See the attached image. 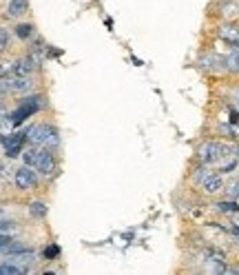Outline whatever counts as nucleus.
Returning a JSON list of instances; mask_svg holds the SVG:
<instances>
[{"instance_id": "nucleus-1", "label": "nucleus", "mask_w": 239, "mask_h": 275, "mask_svg": "<svg viewBox=\"0 0 239 275\" xmlns=\"http://www.w3.org/2000/svg\"><path fill=\"white\" fill-rule=\"evenodd\" d=\"M25 162H27V167L36 169L42 175H49L56 171V158L51 153V149H46V147H36V144L29 147L25 151Z\"/></svg>"}, {"instance_id": "nucleus-2", "label": "nucleus", "mask_w": 239, "mask_h": 275, "mask_svg": "<svg viewBox=\"0 0 239 275\" xmlns=\"http://www.w3.org/2000/svg\"><path fill=\"white\" fill-rule=\"evenodd\" d=\"M27 140L36 147H46V149H54L60 138H58V131L49 125H33L31 129L27 131Z\"/></svg>"}, {"instance_id": "nucleus-3", "label": "nucleus", "mask_w": 239, "mask_h": 275, "mask_svg": "<svg viewBox=\"0 0 239 275\" xmlns=\"http://www.w3.org/2000/svg\"><path fill=\"white\" fill-rule=\"evenodd\" d=\"M38 109H42V96H31V98H25L22 100V104L18 109L11 113V125L14 127H18V125H22L27 118H31L33 113H36Z\"/></svg>"}, {"instance_id": "nucleus-4", "label": "nucleus", "mask_w": 239, "mask_h": 275, "mask_svg": "<svg viewBox=\"0 0 239 275\" xmlns=\"http://www.w3.org/2000/svg\"><path fill=\"white\" fill-rule=\"evenodd\" d=\"M224 155H226V147L221 142H215V140H208V142H204L202 147L197 149V158H200V162L204 167L215 165V162H219Z\"/></svg>"}, {"instance_id": "nucleus-5", "label": "nucleus", "mask_w": 239, "mask_h": 275, "mask_svg": "<svg viewBox=\"0 0 239 275\" xmlns=\"http://www.w3.org/2000/svg\"><path fill=\"white\" fill-rule=\"evenodd\" d=\"M33 85V80L29 75H5L0 78V91H9V93H22V91H29Z\"/></svg>"}, {"instance_id": "nucleus-6", "label": "nucleus", "mask_w": 239, "mask_h": 275, "mask_svg": "<svg viewBox=\"0 0 239 275\" xmlns=\"http://www.w3.org/2000/svg\"><path fill=\"white\" fill-rule=\"evenodd\" d=\"M14 182L18 189L22 191H29V189H36L38 186V175H36V169L31 171V167H20L14 175Z\"/></svg>"}, {"instance_id": "nucleus-7", "label": "nucleus", "mask_w": 239, "mask_h": 275, "mask_svg": "<svg viewBox=\"0 0 239 275\" xmlns=\"http://www.w3.org/2000/svg\"><path fill=\"white\" fill-rule=\"evenodd\" d=\"M25 140H27V133H14V136H9V138H5L3 142H5V151H7V155L9 158H16V155H20V151L22 147H25Z\"/></svg>"}, {"instance_id": "nucleus-8", "label": "nucleus", "mask_w": 239, "mask_h": 275, "mask_svg": "<svg viewBox=\"0 0 239 275\" xmlns=\"http://www.w3.org/2000/svg\"><path fill=\"white\" fill-rule=\"evenodd\" d=\"M202 189L206 191V193H217V191H221L224 189V180H221V175H217V173H213V171H208L206 175L202 178Z\"/></svg>"}, {"instance_id": "nucleus-9", "label": "nucleus", "mask_w": 239, "mask_h": 275, "mask_svg": "<svg viewBox=\"0 0 239 275\" xmlns=\"http://www.w3.org/2000/svg\"><path fill=\"white\" fill-rule=\"evenodd\" d=\"M7 262H11V264H16V266H20V268H25V273H27V266L33 262V251H16V253H7V257H5Z\"/></svg>"}, {"instance_id": "nucleus-10", "label": "nucleus", "mask_w": 239, "mask_h": 275, "mask_svg": "<svg viewBox=\"0 0 239 275\" xmlns=\"http://www.w3.org/2000/svg\"><path fill=\"white\" fill-rule=\"evenodd\" d=\"M38 69V60L33 56H27V58H22V60L18 62H14V75H31L33 71Z\"/></svg>"}, {"instance_id": "nucleus-11", "label": "nucleus", "mask_w": 239, "mask_h": 275, "mask_svg": "<svg viewBox=\"0 0 239 275\" xmlns=\"http://www.w3.org/2000/svg\"><path fill=\"white\" fill-rule=\"evenodd\" d=\"M219 38L230 43L232 47H239V27L237 25H221L219 27Z\"/></svg>"}, {"instance_id": "nucleus-12", "label": "nucleus", "mask_w": 239, "mask_h": 275, "mask_svg": "<svg viewBox=\"0 0 239 275\" xmlns=\"http://www.w3.org/2000/svg\"><path fill=\"white\" fill-rule=\"evenodd\" d=\"M29 3L27 0H11L7 5V18H20L22 14H27Z\"/></svg>"}, {"instance_id": "nucleus-13", "label": "nucleus", "mask_w": 239, "mask_h": 275, "mask_svg": "<svg viewBox=\"0 0 239 275\" xmlns=\"http://www.w3.org/2000/svg\"><path fill=\"white\" fill-rule=\"evenodd\" d=\"M219 213H226V215H239V204L235 200H224V202H217L215 204Z\"/></svg>"}, {"instance_id": "nucleus-14", "label": "nucleus", "mask_w": 239, "mask_h": 275, "mask_svg": "<svg viewBox=\"0 0 239 275\" xmlns=\"http://www.w3.org/2000/svg\"><path fill=\"white\" fill-rule=\"evenodd\" d=\"M20 273H25V268L11 264V262H7V260L0 262V275H20Z\"/></svg>"}, {"instance_id": "nucleus-15", "label": "nucleus", "mask_w": 239, "mask_h": 275, "mask_svg": "<svg viewBox=\"0 0 239 275\" xmlns=\"http://www.w3.org/2000/svg\"><path fill=\"white\" fill-rule=\"evenodd\" d=\"M18 231V226H16V222L11 220H0V235H14V233Z\"/></svg>"}, {"instance_id": "nucleus-16", "label": "nucleus", "mask_w": 239, "mask_h": 275, "mask_svg": "<svg viewBox=\"0 0 239 275\" xmlns=\"http://www.w3.org/2000/svg\"><path fill=\"white\" fill-rule=\"evenodd\" d=\"M29 213L33 215V218H44L46 215V207L42 202H31L29 204Z\"/></svg>"}, {"instance_id": "nucleus-17", "label": "nucleus", "mask_w": 239, "mask_h": 275, "mask_svg": "<svg viewBox=\"0 0 239 275\" xmlns=\"http://www.w3.org/2000/svg\"><path fill=\"white\" fill-rule=\"evenodd\" d=\"M206 260H215V262H224V264H226V255L224 253H221V251L219 249H206Z\"/></svg>"}, {"instance_id": "nucleus-18", "label": "nucleus", "mask_w": 239, "mask_h": 275, "mask_svg": "<svg viewBox=\"0 0 239 275\" xmlns=\"http://www.w3.org/2000/svg\"><path fill=\"white\" fill-rule=\"evenodd\" d=\"M235 167H237V155H235V158H228V160L221 162V165H219V171H221V173H228V171H232Z\"/></svg>"}, {"instance_id": "nucleus-19", "label": "nucleus", "mask_w": 239, "mask_h": 275, "mask_svg": "<svg viewBox=\"0 0 239 275\" xmlns=\"http://www.w3.org/2000/svg\"><path fill=\"white\" fill-rule=\"evenodd\" d=\"M226 67L230 69V71H237L239 73V54H232L226 58Z\"/></svg>"}, {"instance_id": "nucleus-20", "label": "nucleus", "mask_w": 239, "mask_h": 275, "mask_svg": "<svg viewBox=\"0 0 239 275\" xmlns=\"http://www.w3.org/2000/svg\"><path fill=\"white\" fill-rule=\"evenodd\" d=\"M16 33H18L20 38H29L33 33V25H18L16 27Z\"/></svg>"}, {"instance_id": "nucleus-21", "label": "nucleus", "mask_w": 239, "mask_h": 275, "mask_svg": "<svg viewBox=\"0 0 239 275\" xmlns=\"http://www.w3.org/2000/svg\"><path fill=\"white\" fill-rule=\"evenodd\" d=\"M7 47H9V31H7V29L0 27V54H3V51L7 49Z\"/></svg>"}, {"instance_id": "nucleus-22", "label": "nucleus", "mask_w": 239, "mask_h": 275, "mask_svg": "<svg viewBox=\"0 0 239 275\" xmlns=\"http://www.w3.org/2000/svg\"><path fill=\"white\" fill-rule=\"evenodd\" d=\"M228 193H230V198H237L239 195V180H235L232 184H228Z\"/></svg>"}, {"instance_id": "nucleus-23", "label": "nucleus", "mask_w": 239, "mask_h": 275, "mask_svg": "<svg viewBox=\"0 0 239 275\" xmlns=\"http://www.w3.org/2000/svg\"><path fill=\"white\" fill-rule=\"evenodd\" d=\"M56 255H58V247H51V249L44 251V257H46V260H51V257H56Z\"/></svg>"}, {"instance_id": "nucleus-24", "label": "nucleus", "mask_w": 239, "mask_h": 275, "mask_svg": "<svg viewBox=\"0 0 239 275\" xmlns=\"http://www.w3.org/2000/svg\"><path fill=\"white\" fill-rule=\"evenodd\" d=\"M230 235H232V238H235L237 242H239V222H237V224H235V226H232V229H230Z\"/></svg>"}, {"instance_id": "nucleus-25", "label": "nucleus", "mask_w": 239, "mask_h": 275, "mask_svg": "<svg viewBox=\"0 0 239 275\" xmlns=\"http://www.w3.org/2000/svg\"><path fill=\"white\" fill-rule=\"evenodd\" d=\"M232 96L237 98V107H239V89H235V91H232Z\"/></svg>"}, {"instance_id": "nucleus-26", "label": "nucleus", "mask_w": 239, "mask_h": 275, "mask_svg": "<svg viewBox=\"0 0 239 275\" xmlns=\"http://www.w3.org/2000/svg\"><path fill=\"white\" fill-rule=\"evenodd\" d=\"M235 155H237V160H239V144H237V147H235Z\"/></svg>"}, {"instance_id": "nucleus-27", "label": "nucleus", "mask_w": 239, "mask_h": 275, "mask_svg": "<svg viewBox=\"0 0 239 275\" xmlns=\"http://www.w3.org/2000/svg\"><path fill=\"white\" fill-rule=\"evenodd\" d=\"M5 218V211H3V209H0V220H3Z\"/></svg>"}]
</instances>
